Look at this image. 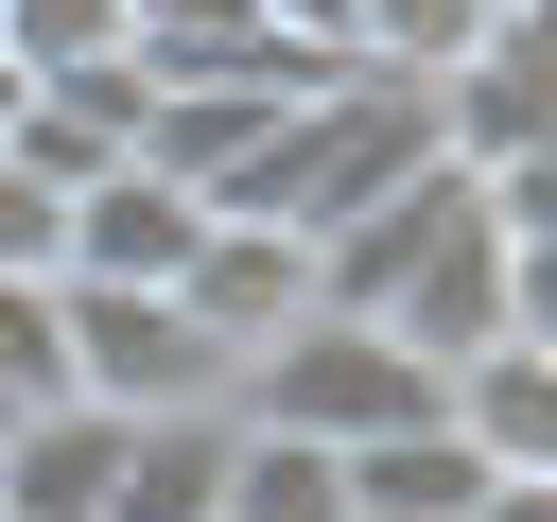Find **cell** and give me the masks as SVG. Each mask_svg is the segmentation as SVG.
I'll return each instance as SVG.
<instances>
[{
    "label": "cell",
    "mask_w": 557,
    "mask_h": 522,
    "mask_svg": "<svg viewBox=\"0 0 557 522\" xmlns=\"http://www.w3.org/2000/svg\"><path fill=\"white\" fill-rule=\"evenodd\" d=\"M435 157V87H400V70H331V87H296L244 157H226V191L209 209H261V226H296V244H331L366 191H400Z\"/></svg>",
    "instance_id": "obj_1"
},
{
    "label": "cell",
    "mask_w": 557,
    "mask_h": 522,
    "mask_svg": "<svg viewBox=\"0 0 557 522\" xmlns=\"http://www.w3.org/2000/svg\"><path fill=\"white\" fill-rule=\"evenodd\" d=\"M244 418H278V435H331V452H366V435H400V418H435V365L383 331V313H296L278 348H244V383H226Z\"/></svg>",
    "instance_id": "obj_2"
},
{
    "label": "cell",
    "mask_w": 557,
    "mask_h": 522,
    "mask_svg": "<svg viewBox=\"0 0 557 522\" xmlns=\"http://www.w3.org/2000/svg\"><path fill=\"white\" fill-rule=\"evenodd\" d=\"M52 313H70V400H104V418H191V400L244 383L174 313V278H52Z\"/></svg>",
    "instance_id": "obj_3"
},
{
    "label": "cell",
    "mask_w": 557,
    "mask_h": 522,
    "mask_svg": "<svg viewBox=\"0 0 557 522\" xmlns=\"http://www.w3.org/2000/svg\"><path fill=\"white\" fill-rule=\"evenodd\" d=\"M174 313L244 365V348H278V331L313 313V244H296V226H261V209H209V226H191V261H174Z\"/></svg>",
    "instance_id": "obj_4"
},
{
    "label": "cell",
    "mask_w": 557,
    "mask_h": 522,
    "mask_svg": "<svg viewBox=\"0 0 557 522\" xmlns=\"http://www.w3.org/2000/svg\"><path fill=\"white\" fill-rule=\"evenodd\" d=\"M383 331H400L418 365L487 348V331H505V226H487V209H453V226H435V244H418V261L383 278Z\"/></svg>",
    "instance_id": "obj_5"
},
{
    "label": "cell",
    "mask_w": 557,
    "mask_h": 522,
    "mask_svg": "<svg viewBox=\"0 0 557 522\" xmlns=\"http://www.w3.org/2000/svg\"><path fill=\"white\" fill-rule=\"evenodd\" d=\"M435 418H453L487 470H557V348H540V331L453 348V365H435Z\"/></svg>",
    "instance_id": "obj_6"
},
{
    "label": "cell",
    "mask_w": 557,
    "mask_h": 522,
    "mask_svg": "<svg viewBox=\"0 0 557 522\" xmlns=\"http://www.w3.org/2000/svg\"><path fill=\"white\" fill-rule=\"evenodd\" d=\"M191 226H209V191H174L157 157H122V174L70 191V278H174Z\"/></svg>",
    "instance_id": "obj_7"
},
{
    "label": "cell",
    "mask_w": 557,
    "mask_h": 522,
    "mask_svg": "<svg viewBox=\"0 0 557 522\" xmlns=\"http://www.w3.org/2000/svg\"><path fill=\"white\" fill-rule=\"evenodd\" d=\"M104 470H122V418L104 400H35L0 435V522H104Z\"/></svg>",
    "instance_id": "obj_8"
},
{
    "label": "cell",
    "mask_w": 557,
    "mask_h": 522,
    "mask_svg": "<svg viewBox=\"0 0 557 522\" xmlns=\"http://www.w3.org/2000/svg\"><path fill=\"white\" fill-rule=\"evenodd\" d=\"M209 522H348V452L226 400V487H209Z\"/></svg>",
    "instance_id": "obj_9"
},
{
    "label": "cell",
    "mask_w": 557,
    "mask_h": 522,
    "mask_svg": "<svg viewBox=\"0 0 557 522\" xmlns=\"http://www.w3.org/2000/svg\"><path fill=\"white\" fill-rule=\"evenodd\" d=\"M209 487H226V400H191V418H122L104 522H209Z\"/></svg>",
    "instance_id": "obj_10"
},
{
    "label": "cell",
    "mask_w": 557,
    "mask_h": 522,
    "mask_svg": "<svg viewBox=\"0 0 557 522\" xmlns=\"http://www.w3.org/2000/svg\"><path fill=\"white\" fill-rule=\"evenodd\" d=\"M470 35H487V0H348V70H400V87H435Z\"/></svg>",
    "instance_id": "obj_11"
},
{
    "label": "cell",
    "mask_w": 557,
    "mask_h": 522,
    "mask_svg": "<svg viewBox=\"0 0 557 522\" xmlns=\"http://www.w3.org/2000/svg\"><path fill=\"white\" fill-rule=\"evenodd\" d=\"M0 400H17V418L70 400V313H52V278H0Z\"/></svg>",
    "instance_id": "obj_12"
},
{
    "label": "cell",
    "mask_w": 557,
    "mask_h": 522,
    "mask_svg": "<svg viewBox=\"0 0 557 522\" xmlns=\"http://www.w3.org/2000/svg\"><path fill=\"white\" fill-rule=\"evenodd\" d=\"M0 52L17 70H87V52H122V0H0Z\"/></svg>",
    "instance_id": "obj_13"
},
{
    "label": "cell",
    "mask_w": 557,
    "mask_h": 522,
    "mask_svg": "<svg viewBox=\"0 0 557 522\" xmlns=\"http://www.w3.org/2000/svg\"><path fill=\"white\" fill-rule=\"evenodd\" d=\"M0 278H70V191L0 157Z\"/></svg>",
    "instance_id": "obj_14"
},
{
    "label": "cell",
    "mask_w": 557,
    "mask_h": 522,
    "mask_svg": "<svg viewBox=\"0 0 557 522\" xmlns=\"http://www.w3.org/2000/svg\"><path fill=\"white\" fill-rule=\"evenodd\" d=\"M17 87H35V70H17V52H0V122H17Z\"/></svg>",
    "instance_id": "obj_15"
},
{
    "label": "cell",
    "mask_w": 557,
    "mask_h": 522,
    "mask_svg": "<svg viewBox=\"0 0 557 522\" xmlns=\"http://www.w3.org/2000/svg\"><path fill=\"white\" fill-rule=\"evenodd\" d=\"M348 522H418V505H348Z\"/></svg>",
    "instance_id": "obj_16"
},
{
    "label": "cell",
    "mask_w": 557,
    "mask_h": 522,
    "mask_svg": "<svg viewBox=\"0 0 557 522\" xmlns=\"http://www.w3.org/2000/svg\"><path fill=\"white\" fill-rule=\"evenodd\" d=\"M0 435H17V400H0Z\"/></svg>",
    "instance_id": "obj_17"
}]
</instances>
